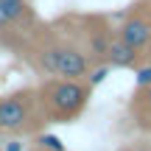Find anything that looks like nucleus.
<instances>
[{
  "mask_svg": "<svg viewBox=\"0 0 151 151\" xmlns=\"http://www.w3.org/2000/svg\"><path fill=\"white\" fill-rule=\"evenodd\" d=\"M143 101H146V106L151 109V87H146V90H143Z\"/></svg>",
  "mask_w": 151,
  "mask_h": 151,
  "instance_id": "6e6552de",
  "label": "nucleus"
},
{
  "mask_svg": "<svg viewBox=\"0 0 151 151\" xmlns=\"http://www.w3.org/2000/svg\"><path fill=\"white\" fill-rule=\"evenodd\" d=\"M137 84H140V90L151 87V67H143V70L137 73Z\"/></svg>",
  "mask_w": 151,
  "mask_h": 151,
  "instance_id": "0eeeda50",
  "label": "nucleus"
},
{
  "mask_svg": "<svg viewBox=\"0 0 151 151\" xmlns=\"http://www.w3.org/2000/svg\"><path fill=\"white\" fill-rule=\"evenodd\" d=\"M104 59H106V65H112V67H132V65H137V59H140V50L132 48V45H126L123 39H109Z\"/></svg>",
  "mask_w": 151,
  "mask_h": 151,
  "instance_id": "423d86ee",
  "label": "nucleus"
},
{
  "mask_svg": "<svg viewBox=\"0 0 151 151\" xmlns=\"http://www.w3.org/2000/svg\"><path fill=\"white\" fill-rule=\"evenodd\" d=\"M118 39H123L126 45H132V48L143 50V48L151 42V25L143 20V17H129V20L120 25Z\"/></svg>",
  "mask_w": 151,
  "mask_h": 151,
  "instance_id": "39448f33",
  "label": "nucleus"
},
{
  "mask_svg": "<svg viewBox=\"0 0 151 151\" xmlns=\"http://www.w3.org/2000/svg\"><path fill=\"white\" fill-rule=\"evenodd\" d=\"M31 6L28 0H0V31H9L17 28L22 22L31 20Z\"/></svg>",
  "mask_w": 151,
  "mask_h": 151,
  "instance_id": "20e7f679",
  "label": "nucleus"
},
{
  "mask_svg": "<svg viewBox=\"0 0 151 151\" xmlns=\"http://www.w3.org/2000/svg\"><path fill=\"white\" fill-rule=\"evenodd\" d=\"M37 95L34 92H14L0 98V132L20 134L37 123Z\"/></svg>",
  "mask_w": 151,
  "mask_h": 151,
  "instance_id": "7ed1b4c3",
  "label": "nucleus"
},
{
  "mask_svg": "<svg viewBox=\"0 0 151 151\" xmlns=\"http://www.w3.org/2000/svg\"><path fill=\"white\" fill-rule=\"evenodd\" d=\"M87 95H90V90L81 84V78H56L39 90L37 101L42 104L50 120H70L84 109Z\"/></svg>",
  "mask_w": 151,
  "mask_h": 151,
  "instance_id": "f257e3e1",
  "label": "nucleus"
},
{
  "mask_svg": "<svg viewBox=\"0 0 151 151\" xmlns=\"http://www.w3.org/2000/svg\"><path fill=\"white\" fill-rule=\"evenodd\" d=\"M39 67L59 78H84L90 70V62H87L84 50H78L76 45L56 42L39 50Z\"/></svg>",
  "mask_w": 151,
  "mask_h": 151,
  "instance_id": "f03ea898",
  "label": "nucleus"
}]
</instances>
